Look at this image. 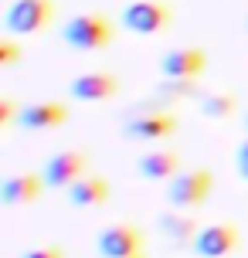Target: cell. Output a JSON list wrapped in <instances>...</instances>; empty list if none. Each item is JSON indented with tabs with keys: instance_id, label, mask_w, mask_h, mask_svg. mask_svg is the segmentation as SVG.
<instances>
[{
	"instance_id": "6da1fadb",
	"label": "cell",
	"mask_w": 248,
	"mask_h": 258,
	"mask_svg": "<svg viewBox=\"0 0 248 258\" xmlns=\"http://www.w3.org/2000/svg\"><path fill=\"white\" fill-rule=\"evenodd\" d=\"M61 41L72 51H102L116 41V21L102 11L75 14L72 21L61 24Z\"/></svg>"
},
{
	"instance_id": "7a4b0ae2",
	"label": "cell",
	"mask_w": 248,
	"mask_h": 258,
	"mask_svg": "<svg viewBox=\"0 0 248 258\" xmlns=\"http://www.w3.org/2000/svg\"><path fill=\"white\" fill-rule=\"evenodd\" d=\"M54 0H14L4 11L7 34H41L54 21Z\"/></svg>"
},
{
	"instance_id": "3957f363",
	"label": "cell",
	"mask_w": 248,
	"mask_h": 258,
	"mask_svg": "<svg viewBox=\"0 0 248 258\" xmlns=\"http://www.w3.org/2000/svg\"><path fill=\"white\" fill-rule=\"evenodd\" d=\"M211 187H214V177H211L208 167L180 170V173L167 183V201L173 207H180V211H187V207H201L211 197Z\"/></svg>"
},
{
	"instance_id": "277c9868",
	"label": "cell",
	"mask_w": 248,
	"mask_h": 258,
	"mask_svg": "<svg viewBox=\"0 0 248 258\" xmlns=\"http://www.w3.org/2000/svg\"><path fill=\"white\" fill-rule=\"evenodd\" d=\"M170 21H173V14L163 0H133L119 14V24L133 34H160L170 27Z\"/></svg>"
},
{
	"instance_id": "5b68a950",
	"label": "cell",
	"mask_w": 248,
	"mask_h": 258,
	"mask_svg": "<svg viewBox=\"0 0 248 258\" xmlns=\"http://www.w3.org/2000/svg\"><path fill=\"white\" fill-rule=\"evenodd\" d=\"M146 245V234L143 228H133V224H109L99 231L95 238V248L102 258H133V255H143Z\"/></svg>"
},
{
	"instance_id": "8992f818",
	"label": "cell",
	"mask_w": 248,
	"mask_h": 258,
	"mask_svg": "<svg viewBox=\"0 0 248 258\" xmlns=\"http://www.w3.org/2000/svg\"><path fill=\"white\" fill-rule=\"evenodd\" d=\"M85 170H89V153H85V150H61V153L48 156L41 177H44V187H65L68 190L72 183H79L82 177H89Z\"/></svg>"
},
{
	"instance_id": "52a82bcc",
	"label": "cell",
	"mask_w": 248,
	"mask_h": 258,
	"mask_svg": "<svg viewBox=\"0 0 248 258\" xmlns=\"http://www.w3.org/2000/svg\"><path fill=\"white\" fill-rule=\"evenodd\" d=\"M177 133V116L170 109H157V112H140L130 116L122 126L126 140H143V143H163Z\"/></svg>"
},
{
	"instance_id": "ba28073f",
	"label": "cell",
	"mask_w": 248,
	"mask_h": 258,
	"mask_svg": "<svg viewBox=\"0 0 248 258\" xmlns=\"http://www.w3.org/2000/svg\"><path fill=\"white\" fill-rule=\"evenodd\" d=\"M238 241H241L238 224H231V221H218V224L201 228V234L194 238L191 248H194V255H201V258H228L238 248Z\"/></svg>"
},
{
	"instance_id": "9c48e42d",
	"label": "cell",
	"mask_w": 248,
	"mask_h": 258,
	"mask_svg": "<svg viewBox=\"0 0 248 258\" xmlns=\"http://www.w3.org/2000/svg\"><path fill=\"white\" fill-rule=\"evenodd\" d=\"M208 68V54L204 48H170L160 58V75L163 78H180V82H194L201 72Z\"/></svg>"
},
{
	"instance_id": "30bf717a",
	"label": "cell",
	"mask_w": 248,
	"mask_h": 258,
	"mask_svg": "<svg viewBox=\"0 0 248 258\" xmlns=\"http://www.w3.org/2000/svg\"><path fill=\"white\" fill-rule=\"evenodd\" d=\"M119 92V78L112 72H85L75 75L68 85V95L79 99V102H105Z\"/></svg>"
},
{
	"instance_id": "8fae6325",
	"label": "cell",
	"mask_w": 248,
	"mask_h": 258,
	"mask_svg": "<svg viewBox=\"0 0 248 258\" xmlns=\"http://www.w3.org/2000/svg\"><path fill=\"white\" fill-rule=\"evenodd\" d=\"M17 122H21L24 129H34V133L58 129L61 122H68V105H65V102H54V99H41V102L24 105Z\"/></svg>"
},
{
	"instance_id": "7c38bea8",
	"label": "cell",
	"mask_w": 248,
	"mask_h": 258,
	"mask_svg": "<svg viewBox=\"0 0 248 258\" xmlns=\"http://www.w3.org/2000/svg\"><path fill=\"white\" fill-rule=\"evenodd\" d=\"M41 194H44V177L41 173H14L0 183V197L7 207H24L34 204Z\"/></svg>"
},
{
	"instance_id": "4fadbf2b",
	"label": "cell",
	"mask_w": 248,
	"mask_h": 258,
	"mask_svg": "<svg viewBox=\"0 0 248 258\" xmlns=\"http://www.w3.org/2000/svg\"><path fill=\"white\" fill-rule=\"evenodd\" d=\"M136 173H140L143 180H163V183H170L177 173H180V153H173V150H150V153L140 156Z\"/></svg>"
},
{
	"instance_id": "5bb4252c",
	"label": "cell",
	"mask_w": 248,
	"mask_h": 258,
	"mask_svg": "<svg viewBox=\"0 0 248 258\" xmlns=\"http://www.w3.org/2000/svg\"><path fill=\"white\" fill-rule=\"evenodd\" d=\"M109 197H112V187L99 173H89V177H82L79 183L68 187V201L75 207H102Z\"/></svg>"
},
{
	"instance_id": "9a60e30c",
	"label": "cell",
	"mask_w": 248,
	"mask_h": 258,
	"mask_svg": "<svg viewBox=\"0 0 248 258\" xmlns=\"http://www.w3.org/2000/svg\"><path fill=\"white\" fill-rule=\"evenodd\" d=\"M160 234L167 238L170 245H194V238L201 234V228H197V221L191 218V214H180V211H170V214H160Z\"/></svg>"
},
{
	"instance_id": "2e32d148",
	"label": "cell",
	"mask_w": 248,
	"mask_h": 258,
	"mask_svg": "<svg viewBox=\"0 0 248 258\" xmlns=\"http://www.w3.org/2000/svg\"><path fill=\"white\" fill-rule=\"evenodd\" d=\"M197 109H201V116H208V119H228V116H235L238 99H235V92H204Z\"/></svg>"
},
{
	"instance_id": "e0dca14e",
	"label": "cell",
	"mask_w": 248,
	"mask_h": 258,
	"mask_svg": "<svg viewBox=\"0 0 248 258\" xmlns=\"http://www.w3.org/2000/svg\"><path fill=\"white\" fill-rule=\"evenodd\" d=\"M191 95H197V85L194 82H180V78H163L157 85V99L163 105L170 102H183V99H191Z\"/></svg>"
},
{
	"instance_id": "ac0fdd59",
	"label": "cell",
	"mask_w": 248,
	"mask_h": 258,
	"mask_svg": "<svg viewBox=\"0 0 248 258\" xmlns=\"http://www.w3.org/2000/svg\"><path fill=\"white\" fill-rule=\"evenodd\" d=\"M21 61V44L7 34V38H0V68H14V64Z\"/></svg>"
},
{
	"instance_id": "d6986e66",
	"label": "cell",
	"mask_w": 248,
	"mask_h": 258,
	"mask_svg": "<svg viewBox=\"0 0 248 258\" xmlns=\"http://www.w3.org/2000/svg\"><path fill=\"white\" fill-rule=\"evenodd\" d=\"M17 119H21L17 102H14V99H0V129H11Z\"/></svg>"
},
{
	"instance_id": "ffe728a7",
	"label": "cell",
	"mask_w": 248,
	"mask_h": 258,
	"mask_svg": "<svg viewBox=\"0 0 248 258\" xmlns=\"http://www.w3.org/2000/svg\"><path fill=\"white\" fill-rule=\"evenodd\" d=\"M21 258H65V251L58 245H38V248H27Z\"/></svg>"
},
{
	"instance_id": "44dd1931",
	"label": "cell",
	"mask_w": 248,
	"mask_h": 258,
	"mask_svg": "<svg viewBox=\"0 0 248 258\" xmlns=\"http://www.w3.org/2000/svg\"><path fill=\"white\" fill-rule=\"evenodd\" d=\"M235 170L241 180H248V136L238 143V150H235Z\"/></svg>"
},
{
	"instance_id": "7402d4cb",
	"label": "cell",
	"mask_w": 248,
	"mask_h": 258,
	"mask_svg": "<svg viewBox=\"0 0 248 258\" xmlns=\"http://www.w3.org/2000/svg\"><path fill=\"white\" fill-rule=\"evenodd\" d=\"M245 129H248V116H245Z\"/></svg>"
},
{
	"instance_id": "603a6c76",
	"label": "cell",
	"mask_w": 248,
	"mask_h": 258,
	"mask_svg": "<svg viewBox=\"0 0 248 258\" xmlns=\"http://www.w3.org/2000/svg\"><path fill=\"white\" fill-rule=\"evenodd\" d=\"M133 258H143V255H133Z\"/></svg>"
},
{
	"instance_id": "cb8c5ba5",
	"label": "cell",
	"mask_w": 248,
	"mask_h": 258,
	"mask_svg": "<svg viewBox=\"0 0 248 258\" xmlns=\"http://www.w3.org/2000/svg\"><path fill=\"white\" fill-rule=\"evenodd\" d=\"M245 27H248V21H245Z\"/></svg>"
},
{
	"instance_id": "d4e9b609",
	"label": "cell",
	"mask_w": 248,
	"mask_h": 258,
	"mask_svg": "<svg viewBox=\"0 0 248 258\" xmlns=\"http://www.w3.org/2000/svg\"><path fill=\"white\" fill-rule=\"evenodd\" d=\"M11 4H14V0H11Z\"/></svg>"
}]
</instances>
